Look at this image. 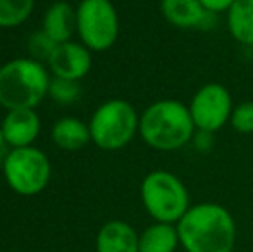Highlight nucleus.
Masks as SVG:
<instances>
[{
	"label": "nucleus",
	"instance_id": "1",
	"mask_svg": "<svg viewBox=\"0 0 253 252\" xmlns=\"http://www.w3.org/2000/svg\"><path fill=\"white\" fill-rule=\"evenodd\" d=\"M186 252H233L238 228L233 214L217 202L191 205L176 223Z\"/></svg>",
	"mask_w": 253,
	"mask_h": 252
},
{
	"label": "nucleus",
	"instance_id": "2",
	"mask_svg": "<svg viewBox=\"0 0 253 252\" xmlns=\"http://www.w3.org/2000/svg\"><path fill=\"white\" fill-rule=\"evenodd\" d=\"M138 133L148 147L160 152H174L193 140L197 128L188 104L176 99H162L141 112Z\"/></svg>",
	"mask_w": 253,
	"mask_h": 252
},
{
	"label": "nucleus",
	"instance_id": "3",
	"mask_svg": "<svg viewBox=\"0 0 253 252\" xmlns=\"http://www.w3.org/2000/svg\"><path fill=\"white\" fill-rule=\"evenodd\" d=\"M50 74L42 62L19 57L0 67V105L12 109H35L50 87Z\"/></svg>",
	"mask_w": 253,
	"mask_h": 252
},
{
	"label": "nucleus",
	"instance_id": "4",
	"mask_svg": "<svg viewBox=\"0 0 253 252\" xmlns=\"http://www.w3.org/2000/svg\"><path fill=\"white\" fill-rule=\"evenodd\" d=\"M140 197L153 221L176 225L191 207L190 194L179 176L166 169H155L143 178Z\"/></svg>",
	"mask_w": 253,
	"mask_h": 252
},
{
	"label": "nucleus",
	"instance_id": "5",
	"mask_svg": "<svg viewBox=\"0 0 253 252\" xmlns=\"http://www.w3.org/2000/svg\"><path fill=\"white\" fill-rule=\"evenodd\" d=\"M91 142L102 151L126 147L140 131V116L133 104L123 99L103 102L90 119Z\"/></svg>",
	"mask_w": 253,
	"mask_h": 252
},
{
	"label": "nucleus",
	"instance_id": "6",
	"mask_svg": "<svg viewBox=\"0 0 253 252\" xmlns=\"http://www.w3.org/2000/svg\"><path fill=\"white\" fill-rule=\"evenodd\" d=\"M2 173L7 185L16 194L31 197L47 189L52 166L47 154L31 145L7 152L2 161Z\"/></svg>",
	"mask_w": 253,
	"mask_h": 252
},
{
	"label": "nucleus",
	"instance_id": "7",
	"mask_svg": "<svg viewBox=\"0 0 253 252\" xmlns=\"http://www.w3.org/2000/svg\"><path fill=\"white\" fill-rule=\"evenodd\" d=\"M78 35L90 50L110 49L119 37V16L110 0H83L76 9Z\"/></svg>",
	"mask_w": 253,
	"mask_h": 252
},
{
	"label": "nucleus",
	"instance_id": "8",
	"mask_svg": "<svg viewBox=\"0 0 253 252\" xmlns=\"http://www.w3.org/2000/svg\"><path fill=\"white\" fill-rule=\"evenodd\" d=\"M188 107L197 131L212 135L229 123L234 104L231 92L224 85L210 81L195 92Z\"/></svg>",
	"mask_w": 253,
	"mask_h": 252
},
{
	"label": "nucleus",
	"instance_id": "9",
	"mask_svg": "<svg viewBox=\"0 0 253 252\" xmlns=\"http://www.w3.org/2000/svg\"><path fill=\"white\" fill-rule=\"evenodd\" d=\"M160 12L170 26L179 30H210L219 16L207 10L200 0H160Z\"/></svg>",
	"mask_w": 253,
	"mask_h": 252
},
{
	"label": "nucleus",
	"instance_id": "10",
	"mask_svg": "<svg viewBox=\"0 0 253 252\" xmlns=\"http://www.w3.org/2000/svg\"><path fill=\"white\" fill-rule=\"evenodd\" d=\"M47 66L52 76L80 81L91 69L90 49L86 45L71 40L59 44L53 50L52 57L48 59Z\"/></svg>",
	"mask_w": 253,
	"mask_h": 252
},
{
	"label": "nucleus",
	"instance_id": "11",
	"mask_svg": "<svg viewBox=\"0 0 253 252\" xmlns=\"http://www.w3.org/2000/svg\"><path fill=\"white\" fill-rule=\"evenodd\" d=\"M2 131L7 145L12 149L31 147L40 135L42 121L35 109H12L7 111L2 121Z\"/></svg>",
	"mask_w": 253,
	"mask_h": 252
},
{
	"label": "nucleus",
	"instance_id": "12",
	"mask_svg": "<svg viewBox=\"0 0 253 252\" xmlns=\"http://www.w3.org/2000/svg\"><path fill=\"white\" fill-rule=\"evenodd\" d=\"M97 252H140V233L121 219L107 221L98 230Z\"/></svg>",
	"mask_w": 253,
	"mask_h": 252
},
{
	"label": "nucleus",
	"instance_id": "13",
	"mask_svg": "<svg viewBox=\"0 0 253 252\" xmlns=\"http://www.w3.org/2000/svg\"><path fill=\"white\" fill-rule=\"evenodd\" d=\"M76 30V9H73L67 2H55L48 7L43 16V31L55 44L69 42Z\"/></svg>",
	"mask_w": 253,
	"mask_h": 252
},
{
	"label": "nucleus",
	"instance_id": "14",
	"mask_svg": "<svg viewBox=\"0 0 253 252\" xmlns=\"http://www.w3.org/2000/svg\"><path fill=\"white\" fill-rule=\"evenodd\" d=\"M181 246L177 226L153 221L140 233V252H176Z\"/></svg>",
	"mask_w": 253,
	"mask_h": 252
},
{
	"label": "nucleus",
	"instance_id": "15",
	"mask_svg": "<svg viewBox=\"0 0 253 252\" xmlns=\"http://www.w3.org/2000/svg\"><path fill=\"white\" fill-rule=\"evenodd\" d=\"M231 37L245 47H253V0H234L226 12Z\"/></svg>",
	"mask_w": 253,
	"mask_h": 252
},
{
	"label": "nucleus",
	"instance_id": "16",
	"mask_svg": "<svg viewBox=\"0 0 253 252\" xmlns=\"http://www.w3.org/2000/svg\"><path fill=\"white\" fill-rule=\"evenodd\" d=\"M52 140L62 151H80L91 140L90 126L78 118H62L52 128Z\"/></svg>",
	"mask_w": 253,
	"mask_h": 252
},
{
	"label": "nucleus",
	"instance_id": "17",
	"mask_svg": "<svg viewBox=\"0 0 253 252\" xmlns=\"http://www.w3.org/2000/svg\"><path fill=\"white\" fill-rule=\"evenodd\" d=\"M35 0H0V28H16L31 16Z\"/></svg>",
	"mask_w": 253,
	"mask_h": 252
},
{
	"label": "nucleus",
	"instance_id": "18",
	"mask_svg": "<svg viewBox=\"0 0 253 252\" xmlns=\"http://www.w3.org/2000/svg\"><path fill=\"white\" fill-rule=\"evenodd\" d=\"M48 94L52 95V99L59 104H73L80 99L81 87L78 81L73 80H64V78H55L52 76L50 87H48Z\"/></svg>",
	"mask_w": 253,
	"mask_h": 252
},
{
	"label": "nucleus",
	"instance_id": "19",
	"mask_svg": "<svg viewBox=\"0 0 253 252\" xmlns=\"http://www.w3.org/2000/svg\"><path fill=\"white\" fill-rule=\"evenodd\" d=\"M59 44L52 40L43 30L42 31H35L30 37V42H28V50L31 54V59L38 62H48V59L52 57L53 50Z\"/></svg>",
	"mask_w": 253,
	"mask_h": 252
},
{
	"label": "nucleus",
	"instance_id": "20",
	"mask_svg": "<svg viewBox=\"0 0 253 252\" xmlns=\"http://www.w3.org/2000/svg\"><path fill=\"white\" fill-rule=\"evenodd\" d=\"M229 125L238 133H243V135L253 133V101H247L234 105Z\"/></svg>",
	"mask_w": 253,
	"mask_h": 252
},
{
	"label": "nucleus",
	"instance_id": "21",
	"mask_svg": "<svg viewBox=\"0 0 253 252\" xmlns=\"http://www.w3.org/2000/svg\"><path fill=\"white\" fill-rule=\"evenodd\" d=\"M200 2L207 10H210V12L222 14L229 10V7L234 3V0H200Z\"/></svg>",
	"mask_w": 253,
	"mask_h": 252
},
{
	"label": "nucleus",
	"instance_id": "22",
	"mask_svg": "<svg viewBox=\"0 0 253 252\" xmlns=\"http://www.w3.org/2000/svg\"><path fill=\"white\" fill-rule=\"evenodd\" d=\"M5 147H7V142H5V137H3L2 128H0V155H3V157H5V155H7Z\"/></svg>",
	"mask_w": 253,
	"mask_h": 252
}]
</instances>
